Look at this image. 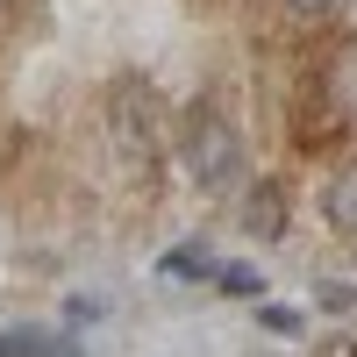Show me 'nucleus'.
I'll use <instances>...</instances> for the list:
<instances>
[{
    "label": "nucleus",
    "mask_w": 357,
    "mask_h": 357,
    "mask_svg": "<svg viewBox=\"0 0 357 357\" xmlns=\"http://www.w3.org/2000/svg\"><path fill=\"white\" fill-rule=\"evenodd\" d=\"M236 158H243V151H236V129L222 122L215 107H193L186 114V165H193V178H200V186H229Z\"/></svg>",
    "instance_id": "nucleus-1"
},
{
    "label": "nucleus",
    "mask_w": 357,
    "mask_h": 357,
    "mask_svg": "<svg viewBox=\"0 0 357 357\" xmlns=\"http://www.w3.org/2000/svg\"><path fill=\"white\" fill-rule=\"evenodd\" d=\"M329 222L336 229H357V172H343L336 186H329Z\"/></svg>",
    "instance_id": "nucleus-2"
},
{
    "label": "nucleus",
    "mask_w": 357,
    "mask_h": 357,
    "mask_svg": "<svg viewBox=\"0 0 357 357\" xmlns=\"http://www.w3.org/2000/svg\"><path fill=\"white\" fill-rule=\"evenodd\" d=\"M336 93H350V107H357V50L336 65Z\"/></svg>",
    "instance_id": "nucleus-3"
},
{
    "label": "nucleus",
    "mask_w": 357,
    "mask_h": 357,
    "mask_svg": "<svg viewBox=\"0 0 357 357\" xmlns=\"http://www.w3.org/2000/svg\"><path fill=\"white\" fill-rule=\"evenodd\" d=\"M293 8H301V15H329L336 0H293Z\"/></svg>",
    "instance_id": "nucleus-4"
},
{
    "label": "nucleus",
    "mask_w": 357,
    "mask_h": 357,
    "mask_svg": "<svg viewBox=\"0 0 357 357\" xmlns=\"http://www.w3.org/2000/svg\"><path fill=\"white\" fill-rule=\"evenodd\" d=\"M0 8H8V0H0Z\"/></svg>",
    "instance_id": "nucleus-5"
}]
</instances>
